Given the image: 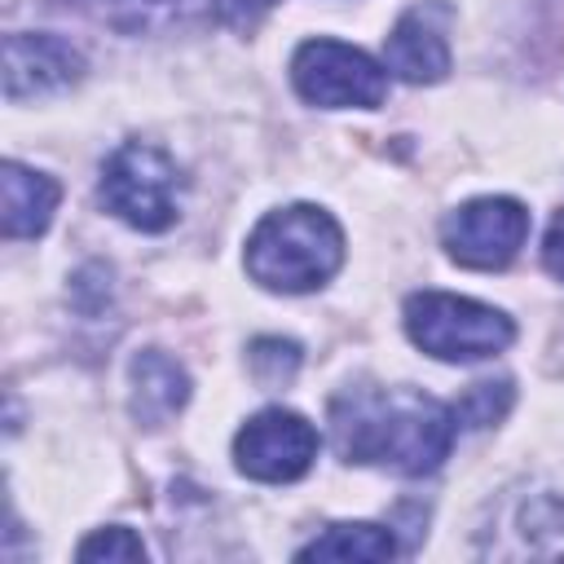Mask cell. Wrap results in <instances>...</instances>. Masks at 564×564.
<instances>
[{
	"instance_id": "cell-14",
	"label": "cell",
	"mask_w": 564,
	"mask_h": 564,
	"mask_svg": "<svg viewBox=\"0 0 564 564\" xmlns=\"http://www.w3.org/2000/svg\"><path fill=\"white\" fill-rule=\"evenodd\" d=\"M295 370H300V344H291V339H256L251 344V375L264 388L286 383Z\"/></svg>"
},
{
	"instance_id": "cell-10",
	"label": "cell",
	"mask_w": 564,
	"mask_h": 564,
	"mask_svg": "<svg viewBox=\"0 0 564 564\" xmlns=\"http://www.w3.org/2000/svg\"><path fill=\"white\" fill-rule=\"evenodd\" d=\"M189 401V375L181 361H172L159 348H145L132 357V419L141 427L167 423Z\"/></svg>"
},
{
	"instance_id": "cell-11",
	"label": "cell",
	"mask_w": 564,
	"mask_h": 564,
	"mask_svg": "<svg viewBox=\"0 0 564 564\" xmlns=\"http://www.w3.org/2000/svg\"><path fill=\"white\" fill-rule=\"evenodd\" d=\"M0 189H4V238H40L62 198L57 181L9 159L0 167Z\"/></svg>"
},
{
	"instance_id": "cell-15",
	"label": "cell",
	"mask_w": 564,
	"mask_h": 564,
	"mask_svg": "<svg viewBox=\"0 0 564 564\" xmlns=\"http://www.w3.org/2000/svg\"><path fill=\"white\" fill-rule=\"evenodd\" d=\"M75 555H79V560H145V546H141V538H137L132 529L110 524V529L88 533V538L75 546Z\"/></svg>"
},
{
	"instance_id": "cell-8",
	"label": "cell",
	"mask_w": 564,
	"mask_h": 564,
	"mask_svg": "<svg viewBox=\"0 0 564 564\" xmlns=\"http://www.w3.org/2000/svg\"><path fill=\"white\" fill-rule=\"evenodd\" d=\"M84 75V53L70 48V40L48 31H13L4 40V97H40L70 88Z\"/></svg>"
},
{
	"instance_id": "cell-12",
	"label": "cell",
	"mask_w": 564,
	"mask_h": 564,
	"mask_svg": "<svg viewBox=\"0 0 564 564\" xmlns=\"http://www.w3.org/2000/svg\"><path fill=\"white\" fill-rule=\"evenodd\" d=\"M397 538L383 524H330L308 546H300V560H392Z\"/></svg>"
},
{
	"instance_id": "cell-2",
	"label": "cell",
	"mask_w": 564,
	"mask_h": 564,
	"mask_svg": "<svg viewBox=\"0 0 564 564\" xmlns=\"http://www.w3.org/2000/svg\"><path fill=\"white\" fill-rule=\"evenodd\" d=\"M344 264V234L330 212L313 203H291L269 212L247 238V273L264 291L304 295L335 278Z\"/></svg>"
},
{
	"instance_id": "cell-18",
	"label": "cell",
	"mask_w": 564,
	"mask_h": 564,
	"mask_svg": "<svg viewBox=\"0 0 564 564\" xmlns=\"http://www.w3.org/2000/svg\"><path fill=\"white\" fill-rule=\"evenodd\" d=\"M542 260H546V269H551V273L564 282V212H555V220H551V229H546Z\"/></svg>"
},
{
	"instance_id": "cell-1",
	"label": "cell",
	"mask_w": 564,
	"mask_h": 564,
	"mask_svg": "<svg viewBox=\"0 0 564 564\" xmlns=\"http://www.w3.org/2000/svg\"><path fill=\"white\" fill-rule=\"evenodd\" d=\"M454 410L419 388L352 383L330 401V441L348 463H383L401 476H427L449 458Z\"/></svg>"
},
{
	"instance_id": "cell-9",
	"label": "cell",
	"mask_w": 564,
	"mask_h": 564,
	"mask_svg": "<svg viewBox=\"0 0 564 564\" xmlns=\"http://www.w3.org/2000/svg\"><path fill=\"white\" fill-rule=\"evenodd\" d=\"M445 4H414L397 18L388 44H383V62L397 79L405 84H436L449 75V44H445Z\"/></svg>"
},
{
	"instance_id": "cell-7",
	"label": "cell",
	"mask_w": 564,
	"mask_h": 564,
	"mask_svg": "<svg viewBox=\"0 0 564 564\" xmlns=\"http://www.w3.org/2000/svg\"><path fill=\"white\" fill-rule=\"evenodd\" d=\"M445 251L467 269H502L529 238V212L516 198H471L441 225Z\"/></svg>"
},
{
	"instance_id": "cell-17",
	"label": "cell",
	"mask_w": 564,
	"mask_h": 564,
	"mask_svg": "<svg viewBox=\"0 0 564 564\" xmlns=\"http://www.w3.org/2000/svg\"><path fill=\"white\" fill-rule=\"evenodd\" d=\"M273 4H278V0H216V13H220V22L247 31V26H256Z\"/></svg>"
},
{
	"instance_id": "cell-16",
	"label": "cell",
	"mask_w": 564,
	"mask_h": 564,
	"mask_svg": "<svg viewBox=\"0 0 564 564\" xmlns=\"http://www.w3.org/2000/svg\"><path fill=\"white\" fill-rule=\"evenodd\" d=\"M66 4H75V9H84V13H93V18H106V22H132L137 13H145V9H163V4H172V0H66Z\"/></svg>"
},
{
	"instance_id": "cell-13",
	"label": "cell",
	"mask_w": 564,
	"mask_h": 564,
	"mask_svg": "<svg viewBox=\"0 0 564 564\" xmlns=\"http://www.w3.org/2000/svg\"><path fill=\"white\" fill-rule=\"evenodd\" d=\"M511 405V379H485V383H471L463 392V401L454 405V423L458 427H489L507 414Z\"/></svg>"
},
{
	"instance_id": "cell-6",
	"label": "cell",
	"mask_w": 564,
	"mask_h": 564,
	"mask_svg": "<svg viewBox=\"0 0 564 564\" xmlns=\"http://www.w3.org/2000/svg\"><path fill=\"white\" fill-rule=\"evenodd\" d=\"M317 458V427L282 405H269L242 423L234 436V463L242 476L264 480V485H286L300 480Z\"/></svg>"
},
{
	"instance_id": "cell-3",
	"label": "cell",
	"mask_w": 564,
	"mask_h": 564,
	"mask_svg": "<svg viewBox=\"0 0 564 564\" xmlns=\"http://www.w3.org/2000/svg\"><path fill=\"white\" fill-rule=\"evenodd\" d=\"M405 335L436 361H480L502 352L516 339V326L494 304L449 291H419L405 300Z\"/></svg>"
},
{
	"instance_id": "cell-4",
	"label": "cell",
	"mask_w": 564,
	"mask_h": 564,
	"mask_svg": "<svg viewBox=\"0 0 564 564\" xmlns=\"http://www.w3.org/2000/svg\"><path fill=\"white\" fill-rule=\"evenodd\" d=\"M176 198H181V167L172 163V154H163L150 141L119 145L101 167L106 212H115L123 225L141 234L167 229L176 220Z\"/></svg>"
},
{
	"instance_id": "cell-5",
	"label": "cell",
	"mask_w": 564,
	"mask_h": 564,
	"mask_svg": "<svg viewBox=\"0 0 564 564\" xmlns=\"http://www.w3.org/2000/svg\"><path fill=\"white\" fill-rule=\"evenodd\" d=\"M291 84L308 106L344 110V106H379L388 97L383 66L344 44V40H304L291 57Z\"/></svg>"
}]
</instances>
